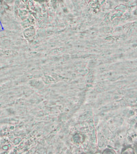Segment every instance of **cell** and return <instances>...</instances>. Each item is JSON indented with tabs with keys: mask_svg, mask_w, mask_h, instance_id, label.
<instances>
[{
	"mask_svg": "<svg viewBox=\"0 0 137 154\" xmlns=\"http://www.w3.org/2000/svg\"><path fill=\"white\" fill-rule=\"evenodd\" d=\"M34 1H36V2H39V3H41V4H42V3H43V2H45L46 0H34Z\"/></svg>",
	"mask_w": 137,
	"mask_h": 154,
	"instance_id": "cell-1",
	"label": "cell"
},
{
	"mask_svg": "<svg viewBox=\"0 0 137 154\" xmlns=\"http://www.w3.org/2000/svg\"><path fill=\"white\" fill-rule=\"evenodd\" d=\"M6 1L8 2V3H9V4H11V3H12V2L14 1V0H6Z\"/></svg>",
	"mask_w": 137,
	"mask_h": 154,
	"instance_id": "cell-2",
	"label": "cell"
},
{
	"mask_svg": "<svg viewBox=\"0 0 137 154\" xmlns=\"http://www.w3.org/2000/svg\"><path fill=\"white\" fill-rule=\"evenodd\" d=\"M93 1V0H87V2H91Z\"/></svg>",
	"mask_w": 137,
	"mask_h": 154,
	"instance_id": "cell-3",
	"label": "cell"
},
{
	"mask_svg": "<svg viewBox=\"0 0 137 154\" xmlns=\"http://www.w3.org/2000/svg\"><path fill=\"white\" fill-rule=\"evenodd\" d=\"M101 1H103L104 2V1H105V0H101Z\"/></svg>",
	"mask_w": 137,
	"mask_h": 154,
	"instance_id": "cell-4",
	"label": "cell"
}]
</instances>
